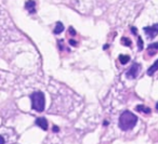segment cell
Returning <instances> with one entry per match:
<instances>
[{"label":"cell","instance_id":"6da1fadb","mask_svg":"<svg viewBox=\"0 0 158 144\" xmlns=\"http://www.w3.org/2000/svg\"><path fill=\"white\" fill-rule=\"evenodd\" d=\"M138 122V117L129 111L123 112L119 117V128L123 131L131 130Z\"/></svg>","mask_w":158,"mask_h":144},{"label":"cell","instance_id":"7a4b0ae2","mask_svg":"<svg viewBox=\"0 0 158 144\" xmlns=\"http://www.w3.org/2000/svg\"><path fill=\"white\" fill-rule=\"evenodd\" d=\"M31 107H33V109H35L37 112L44 111L46 100H44V95L42 92L40 91L34 92L31 95Z\"/></svg>","mask_w":158,"mask_h":144},{"label":"cell","instance_id":"3957f363","mask_svg":"<svg viewBox=\"0 0 158 144\" xmlns=\"http://www.w3.org/2000/svg\"><path fill=\"white\" fill-rule=\"evenodd\" d=\"M140 70H141V65L138 63H134L131 67L128 70V72L126 73V77L129 79H134L138 77L139 73H140Z\"/></svg>","mask_w":158,"mask_h":144},{"label":"cell","instance_id":"277c9868","mask_svg":"<svg viewBox=\"0 0 158 144\" xmlns=\"http://www.w3.org/2000/svg\"><path fill=\"white\" fill-rule=\"evenodd\" d=\"M144 32L147 34L149 39H153L155 38V36L158 34V24H155L153 26H149V27H144Z\"/></svg>","mask_w":158,"mask_h":144},{"label":"cell","instance_id":"5b68a950","mask_svg":"<svg viewBox=\"0 0 158 144\" xmlns=\"http://www.w3.org/2000/svg\"><path fill=\"white\" fill-rule=\"evenodd\" d=\"M35 124L37 125L38 127H40L41 129H44V130H48V120H47L46 118H44V117L37 118Z\"/></svg>","mask_w":158,"mask_h":144},{"label":"cell","instance_id":"8992f818","mask_svg":"<svg viewBox=\"0 0 158 144\" xmlns=\"http://www.w3.org/2000/svg\"><path fill=\"white\" fill-rule=\"evenodd\" d=\"M25 8H26V10H28L29 13H34L36 11V2L34 0H28L25 3Z\"/></svg>","mask_w":158,"mask_h":144},{"label":"cell","instance_id":"52a82bcc","mask_svg":"<svg viewBox=\"0 0 158 144\" xmlns=\"http://www.w3.org/2000/svg\"><path fill=\"white\" fill-rule=\"evenodd\" d=\"M147 50H148L149 52V55H154L156 52V50H158V42H156V44H151L148 47H147Z\"/></svg>","mask_w":158,"mask_h":144},{"label":"cell","instance_id":"ba28073f","mask_svg":"<svg viewBox=\"0 0 158 144\" xmlns=\"http://www.w3.org/2000/svg\"><path fill=\"white\" fill-rule=\"evenodd\" d=\"M156 70H158V60L148 68V70H147V75H148V76H153V74L156 72Z\"/></svg>","mask_w":158,"mask_h":144},{"label":"cell","instance_id":"9c48e42d","mask_svg":"<svg viewBox=\"0 0 158 144\" xmlns=\"http://www.w3.org/2000/svg\"><path fill=\"white\" fill-rule=\"evenodd\" d=\"M135 109L143 114H151V112H152L149 107H146V106H144V105H139V106H136Z\"/></svg>","mask_w":158,"mask_h":144},{"label":"cell","instance_id":"30bf717a","mask_svg":"<svg viewBox=\"0 0 158 144\" xmlns=\"http://www.w3.org/2000/svg\"><path fill=\"white\" fill-rule=\"evenodd\" d=\"M64 27H63V24L62 23H56V27L54 28V34H60L61 32H63Z\"/></svg>","mask_w":158,"mask_h":144},{"label":"cell","instance_id":"8fae6325","mask_svg":"<svg viewBox=\"0 0 158 144\" xmlns=\"http://www.w3.org/2000/svg\"><path fill=\"white\" fill-rule=\"evenodd\" d=\"M129 60H130V57H128V55H120V57H119V61H120V63H123V64L128 63Z\"/></svg>","mask_w":158,"mask_h":144},{"label":"cell","instance_id":"7c38bea8","mask_svg":"<svg viewBox=\"0 0 158 144\" xmlns=\"http://www.w3.org/2000/svg\"><path fill=\"white\" fill-rule=\"evenodd\" d=\"M121 42H123L125 46H127V47H130L131 46V40H129L128 38H126V37H123V39H121Z\"/></svg>","mask_w":158,"mask_h":144},{"label":"cell","instance_id":"4fadbf2b","mask_svg":"<svg viewBox=\"0 0 158 144\" xmlns=\"http://www.w3.org/2000/svg\"><path fill=\"white\" fill-rule=\"evenodd\" d=\"M138 47H139V50H142V49H143V46H142V39H141V38L140 37H139V39H138Z\"/></svg>","mask_w":158,"mask_h":144},{"label":"cell","instance_id":"5bb4252c","mask_svg":"<svg viewBox=\"0 0 158 144\" xmlns=\"http://www.w3.org/2000/svg\"><path fill=\"white\" fill-rule=\"evenodd\" d=\"M53 130H54V132H57V131H59V128H57V127L55 126L54 128H53Z\"/></svg>","mask_w":158,"mask_h":144},{"label":"cell","instance_id":"9a60e30c","mask_svg":"<svg viewBox=\"0 0 158 144\" xmlns=\"http://www.w3.org/2000/svg\"><path fill=\"white\" fill-rule=\"evenodd\" d=\"M157 109H158V103H157Z\"/></svg>","mask_w":158,"mask_h":144}]
</instances>
